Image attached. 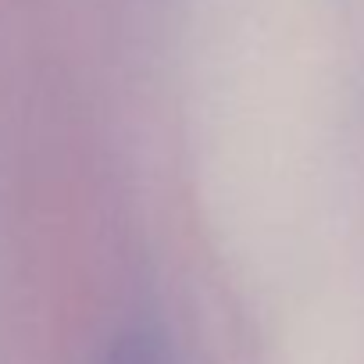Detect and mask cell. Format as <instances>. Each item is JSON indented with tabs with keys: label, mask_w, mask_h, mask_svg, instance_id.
Wrapping results in <instances>:
<instances>
[{
	"label": "cell",
	"mask_w": 364,
	"mask_h": 364,
	"mask_svg": "<svg viewBox=\"0 0 364 364\" xmlns=\"http://www.w3.org/2000/svg\"><path fill=\"white\" fill-rule=\"evenodd\" d=\"M100 364H171L168 350H164V339L157 332H146V328H132V332H122Z\"/></svg>",
	"instance_id": "cell-1"
}]
</instances>
